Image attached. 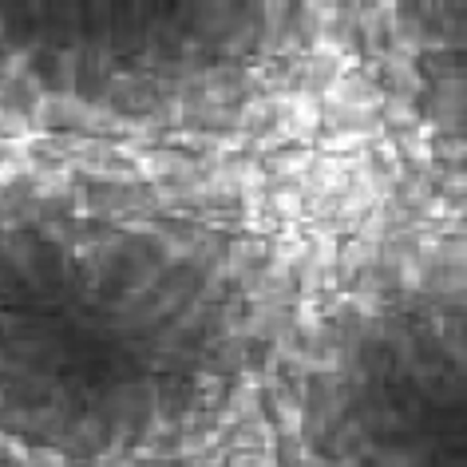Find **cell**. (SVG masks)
I'll list each match as a JSON object with an SVG mask.
<instances>
[{
  "label": "cell",
  "mask_w": 467,
  "mask_h": 467,
  "mask_svg": "<svg viewBox=\"0 0 467 467\" xmlns=\"http://www.w3.org/2000/svg\"><path fill=\"white\" fill-rule=\"evenodd\" d=\"M20 167H25V147H20V143H8V139H0V182L13 179Z\"/></svg>",
  "instance_id": "6da1fadb"
}]
</instances>
